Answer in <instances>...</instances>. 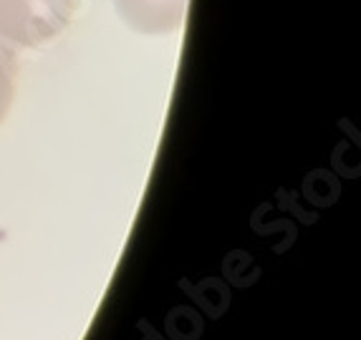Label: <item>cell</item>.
I'll return each mask as SVG.
<instances>
[{
  "label": "cell",
  "mask_w": 361,
  "mask_h": 340,
  "mask_svg": "<svg viewBox=\"0 0 361 340\" xmlns=\"http://www.w3.org/2000/svg\"><path fill=\"white\" fill-rule=\"evenodd\" d=\"M11 94H13V76H11V63L3 53H0V121L6 116L8 106H11Z\"/></svg>",
  "instance_id": "obj_1"
}]
</instances>
